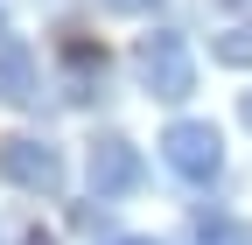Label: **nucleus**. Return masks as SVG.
<instances>
[{
	"mask_svg": "<svg viewBox=\"0 0 252 245\" xmlns=\"http://www.w3.org/2000/svg\"><path fill=\"white\" fill-rule=\"evenodd\" d=\"M133 70H140V84L161 105H182L189 91H196V49H189V35H175V28H154V35L133 42Z\"/></svg>",
	"mask_w": 252,
	"mask_h": 245,
	"instance_id": "obj_1",
	"label": "nucleus"
},
{
	"mask_svg": "<svg viewBox=\"0 0 252 245\" xmlns=\"http://www.w3.org/2000/svg\"><path fill=\"white\" fill-rule=\"evenodd\" d=\"M161 161L175 182H189V189H210L217 175H224V140H217L210 119H175V126L161 133Z\"/></svg>",
	"mask_w": 252,
	"mask_h": 245,
	"instance_id": "obj_2",
	"label": "nucleus"
},
{
	"mask_svg": "<svg viewBox=\"0 0 252 245\" xmlns=\"http://www.w3.org/2000/svg\"><path fill=\"white\" fill-rule=\"evenodd\" d=\"M0 182L28 196H63V154L35 133H14V140H0Z\"/></svg>",
	"mask_w": 252,
	"mask_h": 245,
	"instance_id": "obj_3",
	"label": "nucleus"
},
{
	"mask_svg": "<svg viewBox=\"0 0 252 245\" xmlns=\"http://www.w3.org/2000/svg\"><path fill=\"white\" fill-rule=\"evenodd\" d=\"M84 175H91V196H133V189H140V175H147V161H140V147H133V140L105 133V140H91Z\"/></svg>",
	"mask_w": 252,
	"mask_h": 245,
	"instance_id": "obj_4",
	"label": "nucleus"
},
{
	"mask_svg": "<svg viewBox=\"0 0 252 245\" xmlns=\"http://www.w3.org/2000/svg\"><path fill=\"white\" fill-rule=\"evenodd\" d=\"M0 105H14V112L42 105V63H35V49L14 42V35H0Z\"/></svg>",
	"mask_w": 252,
	"mask_h": 245,
	"instance_id": "obj_5",
	"label": "nucleus"
},
{
	"mask_svg": "<svg viewBox=\"0 0 252 245\" xmlns=\"http://www.w3.org/2000/svg\"><path fill=\"white\" fill-rule=\"evenodd\" d=\"M63 98H70V105L105 98V49H98V42H84V35L63 42Z\"/></svg>",
	"mask_w": 252,
	"mask_h": 245,
	"instance_id": "obj_6",
	"label": "nucleus"
},
{
	"mask_svg": "<svg viewBox=\"0 0 252 245\" xmlns=\"http://www.w3.org/2000/svg\"><path fill=\"white\" fill-rule=\"evenodd\" d=\"M189 238H196V245H252V224L231 217V210H196Z\"/></svg>",
	"mask_w": 252,
	"mask_h": 245,
	"instance_id": "obj_7",
	"label": "nucleus"
},
{
	"mask_svg": "<svg viewBox=\"0 0 252 245\" xmlns=\"http://www.w3.org/2000/svg\"><path fill=\"white\" fill-rule=\"evenodd\" d=\"M210 56H217L224 70H252V28H231V35H217V42H210Z\"/></svg>",
	"mask_w": 252,
	"mask_h": 245,
	"instance_id": "obj_8",
	"label": "nucleus"
},
{
	"mask_svg": "<svg viewBox=\"0 0 252 245\" xmlns=\"http://www.w3.org/2000/svg\"><path fill=\"white\" fill-rule=\"evenodd\" d=\"M98 7H105V14H126V21H140V14L161 7V0H98Z\"/></svg>",
	"mask_w": 252,
	"mask_h": 245,
	"instance_id": "obj_9",
	"label": "nucleus"
},
{
	"mask_svg": "<svg viewBox=\"0 0 252 245\" xmlns=\"http://www.w3.org/2000/svg\"><path fill=\"white\" fill-rule=\"evenodd\" d=\"M105 245H161V238H140V231H119V238H105Z\"/></svg>",
	"mask_w": 252,
	"mask_h": 245,
	"instance_id": "obj_10",
	"label": "nucleus"
},
{
	"mask_svg": "<svg viewBox=\"0 0 252 245\" xmlns=\"http://www.w3.org/2000/svg\"><path fill=\"white\" fill-rule=\"evenodd\" d=\"M238 119H245V126H252V91H245V98H238Z\"/></svg>",
	"mask_w": 252,
	"mask_h": 245,
	"instance_id": "obj_11",
	"label": "nucleus"
},
{
	"mask_svg": "<svg viewBox=\"0 0 252 245\" xmlns=\"http://www.w3.org/2000/svg\"><path fill=\"white\" fill-rule=\"evenodd\" d=\"M21 245H56V238H42V231H28V238H21Z\"/></svg>",
	"mask_w": 252,
	"mask_h": 245,
	"instance_id": "obj_12",
	"label": "nucleus"
},
{
	"mask_svg": "<svg viewBox=\"0 0 252 245\" xmlns=\"http://www.w3.org/2000/svg\"><path fill=\"white\" fill-rule=\"evenodd\" d=\"M210 7H238V0H210Z\"/></svg>",
	"mask_w": 252,
	"mask_h": 245,
	"instance_id": "obj_13",
	"label": "nucleus"
},
{
	"mask_svg": "<svg viewBox=\"0 0 252 245\" xmlns=\"http://www.w3.org/2000/svg\"><path fill=\"white\" fill-rule=\"evenodd\" d=\"M0 35H7V14H0Z\"/></svg>",
	"mask_w": 252,
	"mask_h": 245,
	"instance_id": "obj_14",
	"label": "nucleus"
}]
</instances>
